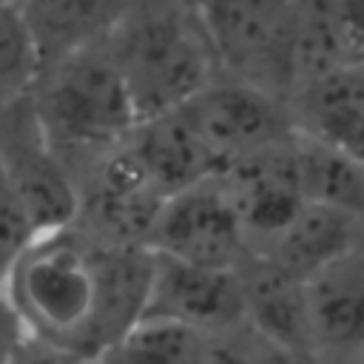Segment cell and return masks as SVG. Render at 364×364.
<instances>
[{
	"label": "cell",
	"instance_id": "obj_19",
	"mask_svg": "<svg viewBox=\"0 0 364 364\" xmlns=\"http://www.w3.org/2000/svg\"><path fill=\"white\" fill-rule=\"evenodd\" d=\"M344 68L364 65V0H324Z\"/></svg>",
	"mask_w": 364,
	"mask_h": 364
},
{
	"label": "cell",
	"instance_id": "obj_13",
	"mask_svg": "<svg viewBox=\"0 0 364 364\" xmlns=\"http://www.w3.org/2000/svg\"><path fill=\"white\" fill-rule=\"evenodd\" d=\"M125 148L165 196L222 171L179 111L136 122Z\"/></svg>",
	"mask_w": 364,
	"mask_h": 364
},
{
	"label": "cell",
	"instance_id": "obj_23",
	"mask_svg": "<svg viewBox=\"0 0 364 364\" xmlns=\"http://www.w3.org/2000/svg\"><path fill=\"white\" fill-rule=\"evenodd\" d=\"M11 3H20V0H11Z\"/></svg>",
	"mask_w": 364,
	"mask_h": 364
},
{
	"label": "cell",
	"instance_id": "obj_22",
	"mask_svg": "<svg viewBox=\"0 0 364 364\" xmlns=\"http://www.w3.org/2000/svg\"><path fill=\"white\" fill-rule=\"evenodd\" d=\"M85 364H100V361H85Z\"/></svg>",
	"mask_w": 364,
	"mask_h": 364
},
{
	"label": "cell",
	"instance_id": "obj_11",
	"mask_svg": "<svg viewBox=\"0 0 364 364\" xmlns=\"http://www.w3.org/2000/svg\"><path fill=\"white\" fill-rule=\"evenodd\" d=\"M168 196L154 185L134 154L119 142L100 156L91 182L80 191L77 225L117 245H145Z\"/></svg>",
	"mask_w": 364,
	"mask_h": 364
},
{
	"label": "cell",
	"instance_id": "obj_4",
	"mask_svg": "<svg viewBox=\"0 0 364 364\" xmlns=\"http://www.w3.org/2000/svg\"><path fill=\"white\" fill-rule=\"evenodd\" d=\"M0 168L37 233L77 219L80 188L46 136L28 91L0 102Z\"/></svg>",
	"mask_w": 364,
	"mask_h": 364
},
{
	"label": "cell",
	"instance_id": "obj_15",
	"mask_svg": "<svg viewBox=\"0 0 364 364\" xmlns=\"http://www.w3.org/2000/svg\"><path fill=\"white\" fill-rule=\"evenodd\" d=\"M293 151L307 202L364 216V165L358 159L301 131L293 136Z\"/></svg>",
	"mask_w": 364,
	"mask_h": 364
},
{
	"label": "cell",
	"instance_id": "obj_2",
	"mask_svg": "<svg viewBox=\"0 0 364 364\" xmlns=\"http://www.w3.org/2000/svg\"><path fill=\"white\" fill-rule=\"evenodd\" d=\"M136 119L176 111L216 80V51L188 0H131L105 40Z\"/></svg>",
	"mask_w": 364,
	"mask_h": 364
},
{
	"label": "cell",
	"instance_id": "obj_8",
	"mask_svg": "<svg viewBox=\"0 0 364 364\" xmlns=\"http://www.w3.org/2000/svg\"><path fill=\"white\" fill-rule=\"evenodd\" d=\"M142 318H159L199 333H230L247 327L239 267H208L151 250Z\"/></svg>",
	"mask_w": 364,
	"mask_h": 364
},
{
	"label": "cell",
	"instance_id": "obj_6",
	"mask_svg": "<svg viewBox=\"0 0 364 364\" xmlns=\"http://www.w3.org/2000/svg\"><path fill=\"white\" fill-rule=\"evenodd\" d=\"M219 168L287 142L296 134V122L282 100L247 80L208 82L185 105L176 108Z\"/></svg>",
	"mask_w": 364,
	"mask_h": 364
},
{
	"label": "cell",
	"instance_id": "obj_14",
	"mask_svg": "<svg viewBox=\"0 0 364 364\" xmlns=\"http://www.w3.org/2000/svg\"><path fill=\"white\" fill-rule=\"evenodd\" d=\"M358 222L361 219L353 213L316 205V202H304V208L290 222V228L262 256L273 259L293 276L307 279L318 267L358 247Z\"/></svg>",
	"mask_w": 364,
	"mask_h": 364
},
{
	"label": "cell",
	"instance_id": "obj_21",
	"mask_svg": "<svg viewBox=\"0 0 364 364\" xmlns=\"http://www.w3.org/2000/svg\"><path fill=\"white\" fill-rule=\"evenodd\" d=\"M20 336H23V327H20L17 316L11 313V307L6 304V299L0 296V364L11 361Z\"/></svg>",
	"mask_w": 364,
	"mask_h": 364
},
{
	"label": "cell",
	"instance_id": "obj_7",
	"mask_svg": "<svg viewBox=\"0 0 364 364\" xmlns=\"http://www.w3.org/2000/svg\"><path fill=\"white\" fill-rule=\"evenodd\" d=\"M145 247L193 264L239 267L247 242L222 176L213 173L171 193L148 230Z\"/></svg>",
	"mask_w": 364,
	"mask_h": 364
},
{
	"label": "cell",
	"instance_id": "obj_16",
	"mask_svg": "<svg viewBox=\"0 0 364 364\" xmlns=\"http://www.w3.org/2000/svg\"><path fill=\"white\" fill-rule=\"evenodd\" d=\"M205 333L159 321L139 318L122 338H117L102 355L100 364H196Z\"/></svg>",
	"mask_w": 364,
	"mask_h": 364
},
{
	"label": "cell",
	"instance_id": "obj_5",
	"mask_svg": "<svg viewBox=\"0 0 364 364\" xmlns=\"http://www.w3.org/2000/svg\"><path fill=\"white\" fill-rule=\"evenodd\" d=\"M296 3L299 0H193L219 65L267 91L287 85Z\"/></svg>",
	"mask_w": 364,
	"mask_h": 364
},
{
	"label": "cell",
	"instance_id": "obj_24",
	"mask_svg": "<svg viewBox=\"0 0 364 364\" xmlns=\"http://www.w3.org/2000/svg\"><path fill=\"white\" fill-rule=\"evenodd\" d=\"M188 3H193V0H188Z\"/></svg>",
	"mask_w": 364,
	"mask_h": 364
},
{
	"label": "cell",
	"instance_id": "obj_25",
	"mask_svg": "<svg viewBox=\"0 0 364 364\" xmlns=\"http://www.w3.org/2000/svg\"><path fill=\"white\" fill-rule=\"evenodd\" d=\"M361 68H364V65H361Z\"/></svg>",
	"mask_w": 364,
	"mask_h": 364
},
{
	"label": "cell",
	"instance_id": "obj_3",
	"mask_svg": "<svg viewBox=\"0 0 364 364\" xmlns=\"http://www.w3.org/2000/svg\"><path fill=\"white\" fill-rule=\"evenodd\" d=\"M28 97L63 162L71 154H108L139 122L105 43L43 65Z\"/></svg>",
	"mask_w": 364,
	"mask_h": 364
},
{
	"label": "cell",
	"instance_id": "obj_20",
	"mask_svg": "<svg viewBox=\"0 0 364 364\" xmlns=\"http://www.w3.org/2000/svg\"><path fill=\"white\" fill-rule=\"evenodd\" d=\"M9 364H85V361L77 358L74 353H65L54 344H46V341L23 333Z\"/></svg>",
	"mask_w": 364,
	"mask_h": 364
},
{
	"label": "cell",
	"instance_id": "obj_12",
	"mask_svg": "<svg viewBox=\"0 0 364 364\" xmlns=\"http://www.w3.org/2000/svg\"><path fill=\"white\" fill-rule=\"evenodd\" d=\"M128 3L131 0H20L40 68L105 43Z\"/></svg>",
	"mask_w": 364,
	"mask_h": 364
},
{
	"label": "cell",
	"instance_id": "obj_9",
	"mask_svg": "<svg viewBox=\"0 0 364 364\" xmlns=\"http://www.w3.org/2000/svg\"><path fill=\"white\" fill-rule=\"evenodd\" d=\"M293 136L287 142L242 156L219 171L239 210L247 256L267 253L307 202L299 182Z\"/></svg>",
	"mask_w": 364,
	"mask_h": 364
},
{
	"label": "cell",
	"instance_id": "obj_1",
	"mask_svg": "<svg viewBox=\"0 0 364 364\" xmlns=\"http://www.w3.org/2000/svg\"><path fill=\"white\" fill-rule=\"evenodd\" d=\"M148 279L145 245L105 242L71 222L26 245L0 296L26 336L94 361L142 318Z\"/></svg>",
	"mask_w": 364,
	"mask_h": 364
},
{
	"label": "cell",
	"instance_id": "obj_17",
	"mask_svg": "<svg viewBox=\"0 0 364 364\" xmlns=\"http://www.w3.org/2000/svg\"><path fill=\"white\" fill-rule=\"evenodd\" d=\"M40 74V57L20 3L0 0V102H9L31 88Z\"/></svg>",
	"mask_w": 364,
	"mask_h": 364
},
{
	"label": "cell",
	"instance_id": "obj_18",
	"mask_svg": "<svg viewBox=\"0 0 364 364\" xmlns=\"http://www.w3.org/2000/svg\"><path fill=\"white\" fill-rule=\"evenodd\" d=\"M37 236L23 202L17 199L14 188L9 185L3 168H0V284L6 273L11 270L14 259L26 250V245Z\"/></svg>",
	"mask_w": 364,
	"mask_h": 364
},
{
	"label": "cell",
	"instance_id": "obj_10",
	"mask_svg": "<svg viewBox=\"0 0 364 364\" xmlns=\"http://www.w3.org/2000/svg\"><path fill=\"white\" fill-rule=\"evenodd\" d=\"M313 364L364 361V250L353 247L304 279Z\"/></svg>",
	"mask_w": 364,
	"mask_h": 364
},
{
	"label": "cell",
	"instance_id": "obj_26",
	"mask_svg": "<svg viewBox=\"0 0 364 364\" xmlns=\"http://www.w3.org/2000/svg\"><path fill=\"white\" fill-rule=\"evenodd\" d=\"M361 364H364V361H361Z\"/></svg>",
	"mask_w": 364,
	"mask_h": 364
}]
</instances>
